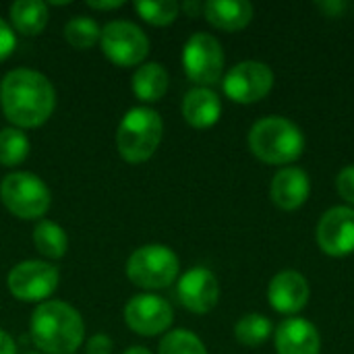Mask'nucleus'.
Segmentation results:
<instances>
[{
    "mask_svg": "<svg viewBox=\"0 0 354 354\" xmlns=\"http://www.w3.org/2000/svg\"><path fill=\"white\" fill-rule=\"evenodd\" d=\"M0 108L17 129L41 127L56 108V91L50 79L33 68L8 71L0 83Z\"/></svg>",
    "mask_w": 354,
    "mask_h": 354,
    "instance_id": "nucleus-1",
    "label": "nucleus"
},
{
    "mask_svg": "<svg viewBox=\"0 0 354 354\" xmlns=\"http://www.w3.org/2000/svg\"><path fill=\"white\" fill-rule=\"evenodd\" d=\"M33 344L46 354H73L83 342L85 324L75 307L62 301H46L29 319Z\"/></svg>",
    "mask_w": 354,
    "mask_h": 354,
    "instance_id": "nucleus-2",
    "label": "nucleus"
},
{
    "mask_svg": "<svg viewBox=\"0 0 354 354\" xmlns=\"http://www.w3.org/2000/svg\"><path fill=\"white\" fill-rule=\"evenodd\" d=\"M251 153L272 166H288L297 162L305 151L303 131L284 116H266L257 120L249 131Z\"/></svg>",
    "mask_w": 354,
    "mask_h": 354,
    "instance_id": "nucleus-3",
    "label": "nucleus"
},
{
    "mask_svg": "<svg viewBox=\"0 0 354 354\" xmlns=\"http://www.w3.org/2000/svg\"><path fill=\"white\" fill-rule=\"evenodd\" d=\"M162 135V116L149 106H137L122 116L116 129V149L124 162L143 164L158 151Z\"/></svg>",
    "mask_w": 354,
    "mask_h": 354,
    "instance_id": "nucleus-4",
    "label": "nucleus"
},
{
    "mask_svg": "<svg viewBox=\"0 0 354 354\" xmlns=\"http://www.w3.org/2000/svg\"><path fill=\"white\" fill-rule=\"evenodd\" d=\"M180 272L178 255L166 245H143L127 259V278L145 290L168 288Z\"/></svg>",
    "mask_w": 354,
    "mask_h": 354,
    "instance_id": "nucleus-5",
    "label": "nucleus"
},
{
    "mask_svg": "<svg viewBox=\"0 0 354 354\" xmlns=\"http://www.w3.org/2000/svg\"><path fill=\"white\" fill-rule=\"evenodd\" d=\"M0 201L12 216L37 220L50 209L52 193L33 172H10L0 183Z\"/></svg>",
    "mask_w": 354,
    "mask_h": 354,
    "instance_id": "nucleus-6",
    "label": "nucleus"
},
{
    "mask_svg": "<svg viewBox=\"0 0 354 354\" xmlns=\"http://www.w3.org/2000/svg\"><path fill=\"white\" fill-rule=\"evenodd\" d=\"M183 66L197 87H209L222 79L224 50L222 44L205 31L193 33L183 48Z\"/></svg>",
    "mask_w": 354,
    "mask_h": 354,
    "instance_id": "nucleus-7",
    "label": "nucleus"
},
{
    "mask_svg": "<svg viewBox=\"0 0 354 354\" xmlns=\"http://www.w3.org/2000/svg\"><path fill=\"white\" fill-rule=\"evenodd\" d=\"M106 58L116 66H141L149 54V37L131 21H110L100 37Z\"/></svg>",
    "mask_w": 354,
    "mask_h": 354,
    "instance_id": "nucleus-8",
    "label": "nucleus"
},
{
    "mask_svg": "<svg viewBox=\"0 0 354 354\" xmlns=\"http://www.w3.org/2000/svg\"><path fill=\"white\" fill-rule=\"evenodd\" d=\"M60 274L48 261L27 259L17 263L6 278V286L17 301L23 303H46L48 297L58 288Z\"/></svg>",
    "mask_w": 354,
    "mask_h": 354,
    "instance_id": "nucleus-9",
    "label": "nucleus"
},
{
    "mask_svg": "<svg viewBox=\"0 0 354 354\" xmlns=\"http://www.w3.org/2000/svg\"><path fill=\"white\" fill-rule=\"evenodd\" d=\"M274 71L259 60H243L224 75V93L234 104L261 102L274 87Z\"/></svg>",
    "mask_w": 354,
    "mask_h": 354,
    "instance_id": "nucleus-10",
    "label": "nucleus"
},
{
    "mask_svg": "<svg viewBox=\"0 0 354 354\" xmlns=\"http://www.w3.org/2000/svg\"><path fill=\"white\" fill-rule=\"evenodd\" d=\"M124 322L129 330L149 338L164 334L172 326L174 311L172 305L158 295H135L124 307Z\"/></svg>",
    "mask_w": 354,
    "mask_h": 354,
    "instance_id": "nucleus-11",
    "label": "nucleus"
},
{
    "mask_svg": "<svg viewBox=\"0 0 354 354\" xmlns=\"http://www.w3.org/2000/svg\"><path fill=\"white\" fill-rule=\"evenodd\" d=\"M319 249L330 257H346L354 253V207L336 205L328 209L315 230Z\"/></svg>",
    "mask_w": 354,
    "mask_h": 354,
    "instance_id": "nucleus-12",
    "label": "nucleus"
},
{
    "mask_svg": "<svg viewBox=\"0 0 354 354\" xmlns=\"http://www.w3.org/2000/svg\"><path fill=\"white\" fill-rule=\"evenodd\" d=\"M176 297L187 311L195 315L209 313L220 299V284L216 274L207 268H191L178 278Z\"/></svg>",
    "mask_w": 354,
    "mask_h": 354,
    "instance_id": "nucleus-13",
    "label": "nucleus"
},
{
    "mask_svg": "<svg viewBox=\"0 0 354 354\" xmlns=\"http://www.w3.org/2000/svg\"><path fill=\"white\" fill-rule=\"evenodd\" d=\"M311 297V288L307 278L301 272L284 270L276 274L268 286V301L270 307L282 315H297L301 313Z\"/></svg>",
    "mask_w": 354,
    "mask_h": 354,
    "instance_id": "nucleus-14",
    "label": "nucleus"
},
{
    "mask_svg": "<svg viewBox=\"0 0 354 354\" xmlns=\"http://www.w3.org/2000/svg\"><path fill=\"white\" fill-rule=\"evenodd\" d=\"M274 344L278 354L322 353V336L317 328L303 317L284 319L274 332Z\"/></svg>",
    "mask_w": 354,
    "mask_h": 354,
    "instance_id": "nucleus-15",
    "label": "nucleus"
},
{
    "mask_svg": "<svg viewBox=\"0 0 354 354\" xmlns=\"http://www.w3.org/2000/svg\"><path fill=\"white\" fill-rule=\"evenodd\" d=\"M309 195H311V178L305 170L297 166H286L274 174L270 185V197L280 209L295 212L307 203Z\"/></svg>",
    "mask_w": 354,
    "mask_h": 354,
    "instance_id": "nucleus-16",
    "label": "nucleus"
},
{
    "mask_svg": "<svg viewBox=\"0 0 354 354\" xmlns=\"http://www.w3.org/2000/svg\"><path fill=\"white\" fill-rule=\"evenodd\" d=\"M183 116L193 129H209L222 116L220 95L209 87H193L183 100Z\"/></svg>",
    "mask_w": 354,
    "mask_h": 354,
    "instance_id": "nucleus-17",
    "label": "nucleus"
},
{
    "mask_svg": "<svg viewBox=\"0 0 354 354\" xmlns=\"http://www.w3.org/2000/svg\"><path fill=\"white\" fill-rule=\"evenodd\" d=\"M203 17L222 31H241L253 21V4L247 0H209L203 4Z\"/></svg>",
    "mask_w": 354,
    "mask_h": 354,
    "instance_id": "nucleus-18",
    "label": "nucleus"
},
{
    "mask_svg": "<svg viewBox=\"0 0 354 354\" xmlns=\"http://www.w3.org/2000/svg\"><path fill=\"white\" fill-rule=\"evenodd\" d=\"M168 71L160 64V62H143L141 66H137V71L133 73L131 79V89L133 93L145 102V104H153L160 102L166 91H168Z\"/></svg>",
    "mask_w": 354,
    "mask_h": 354,
    "instance_id": "nucleus-19",
    "label": "nucleus"
},
{
    "mask_svg": "<svg viewBox=\"0 0 354 354\" xmlns=\"http://www.w3.org/2000/svg\"><path fill=\"white\" fill-rule=\"evenodd\" d=\"M48 25V4L41 0H17L10 4V27L23 35H39Z\"/></svg>",
    "mask_w": 354,
    "mask_h": 354,
    "instance_id": "nucleus-20",
    "label": "nucleus"
},
{
    "mask_svg": "<svg viewBox=\"0 0 354 354\" xmlns=\"http://www.w3.org/2000/svg\"><path fill=\"white\" fill-rule=\"evenodd\" d=\"M33 245L39 255L48 259H60L68 251V236L60 224L52 220H41L33 228Z\"/></svg>",
    "mask_w": 354,
    "mask_h": 354,
    "instance_id": "nucleus-21",
    "label": "nucleus"
},
{
    "mask_svg": "<svg viewBox=\"0 0 354 354\" xmlns=\"http://www.w3.org/2000/svg\"><path fill=\"white\" fill-rule=\"evenodd\" d=\"M272 334H274V326L261 313H247L234 326L236 342L247 346V348H257V346L266 344Z\"/></svg>",
    "mask_w": 354,
    "mask_h": 354,
    "instance_id": "nucleus-22",
    "label": "nucleus"
},
{
    "mask_svg": "<svg viewBox=\"0 0 354 354\" xmlns=\"http://www.w3.org/2000/svg\"><path fill=\"white\" fill-rule=\"evenodd\" d=\"M29 156V139L17 127L0 129V166L12 168Z\"/></svg>",
    "mask_w": 354,
    "mask_h": 354,
    "instance_id": "nucleus-23",
    "label": "nucleus"
},
{
    "mask_svg": "<svg viewBox=\"0 0 354 354\" xmlns=\"http://www.w3.org/2000/svg\"><path fill=\"white\" fill-rule=\"evenodd\" d=\"M102 37L100 25L91 17H73L64 25V39L75 50H89Z\"/></svg>",
    "mask_w": 354,
    "mask_h": 354,
    "instance_id": "nucleus-24",
    "label": "nucleus"
},
{
    "mask_svg": "<svg viewBox=\"0 0 354 354\" xmlns=\"http://www.w3.org/2000/svg\"><path fill=\"white\" fill-rule=\"evenodd\" d=\"M135 10L145 23L156 27H166L176 21L180 12V4L174 0H143V2H135Z\"/></svg>",
    "mask_w": 354,
    "mask_h": 354,
    "instance_id": "nucleus-25",
    "label": "nucleus"
},
{
    "mask_svg": "<svg viewBox=\"0 0 354 354\" xmlns=\"http://www.w3.org/2000/svg\"><path fill=\"white\" fill-rule=\"evenodd\" d=\"M160 354H207V348L193 332L172 330L162 338Z\"/></svg>",
    "mask_w": 354,
    "mask_h": 354,
    "instance_id": "nucleus-26",
    "label": "nucleus"
},
{
    "mask_svg": "<svg viewBox=\"0 0 354 354\" xmlns=\"http://www.w3.org/2000/svg\"><path fill=\"white\" fill-rule=\"evenodd\" d=\"M336 189H338V195L348 203V207H354V164L338 172Z\"/></svg>",
    "mask_w": 354,
    "mask_h": 354,
    "instance_id": "nucleus-27",
    "label": "nucleus"
},
{
    "mask_svg": "<svg viewBox=\"0 0 354 354\" xmlns=\"http://www.w3.org/2000/svg\"><path fill=\"white\" fill-rule=\"evenodd\" d=\"M15 46H17L15 29L4 19H0V62H4L12 54Z\"/></svg>",
    "mask_w": 354,
    "mask_h": 354,
    "instance_id": "nucleus-28",
    "label": "nucleus"
},
{
    "mask_svg": "<svg viewBox=\"0 0 354 354\" xmlns=\"http://www.w3.org/2000/svg\"><path fill=\"white\" fill-rule=\"evenodd\" d=\"M112 338L106 336V334H95L87 340V346H85V353L87 354H112Z\"/></svg>",
    "mask_w": 354,
    "mask_h": 354,
    "instance_id": "nucleus-29",
    "label": "nucleus"
},
{
    "mask_svg": "<svg viewBox=\"0 0 354 354\" xmlns=\"http://www.w3.org/2000/svg\"><path fill=\"white\" fill-rule=\"evenodd\" d=\"M0 354H17L15 340L4 330H0Z\"/></svg>",
    "mask_w": 354,
    "mask_h": 354,
    "instance_id": "nucleus-30",
    "label": "nucleus"
},
{
    "mask_svg": "<svg viewBox=\"0 0 354 354\" xmlns=\"http://www.w3.org/2000/svg\"><path fill=\"white\" fill-rule=\"evenodd\" d=\"M344 6H346L344 2H324V4H319V8L330 17H338L344 10Z\"/></svg>",
    "mask_w": 354,
    "mask_h": 354,
    "instance_id": "nucleus-31",
    "label": "nucleus"
},
{
    "mask_svg": "<svg viewBox=\"0 0 354 354\" xmlns=\"http://www.w3.org/2000/svg\"><path fill=\"white\" fill-rule=\"evenodd\" d=\"M87 6L93 8V10H112V8L124 6V2H122V0H112V2H87Z\"/></svg>",
    "mask_w": 354,
    "mask_h": 354,
    "instance_id": "nucleus-32",
    "label": "nucleus"
},
{
    "mask_svg": "<svg viewBox=\"0 0 354 354\" xmlns=\"http://www.w3.org/2000/svg\"><path fill=\"white\" fill-rule=\"evenodd\" d=\"M180 8H183L187 15H191V17H197L199 12H203V4H199V2H185Z\"/></svg>",
    "mask_w": 354,
    "mask_h": 354,
    "instance_id": "nucleus-33",
    "label": "nucleus"
},
{
    "mask_svg": "<svg viewBox=\"0 0 354 354\" xmlns=\"http://www.w3.org/2000/svg\"><path fill=\"white\" fill-rule=\"evenodd\" d=\"M122 354H151L145 346H131V348H127Z\"/></svg>",
    "mask_w": 354,
    "mask_h": 354,
    "instance_id": "nucleus-34",
    "label": "nucleus"
},
{
    "mask_svg": "<svg viewBox=\"0 0 354 354\" xmlns=\"http://www.w3.org/2000/svg\"><path fill=\"white\" fill-rule=\"evenodd\" d=\"M27 354H37V353H27Z\"/></svg>",
    "mask_w": 354,
    "mask_h": 354,
    "instance_id": "nucleus-35",
    "label": "nucleus"
}]
</instances>
